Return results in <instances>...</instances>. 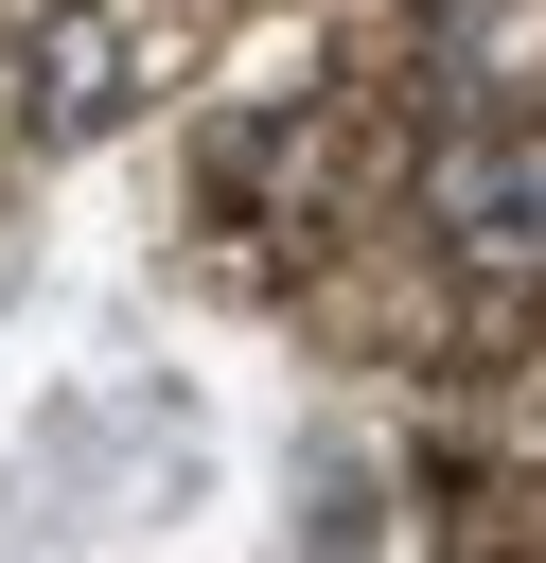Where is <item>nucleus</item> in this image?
<instances>
[{"label":"nucleus","mask_w":546,"mask_h":563,"mask_svg":"<svg viewBox=\"0 0 546 563\" xmlns=\"http://www.w3.org/2000/svg\"><path fill=\"white\" fill-rule=\"evenodd\" d=\"M123 70H141V53H123L106 18H53V53H35V88H18V123H35V141H88V123L123 106Z\"/></svg>","instance_id":"nucleus-3"},{"label":"nucleus","mask_w":546,"mask_h":563,"mask_svg":"<svg viewBox=\"0 0 546 563\" xmlns=\"http://www.w3.org/2000/svg\"><path fill=\"white\" fill-rule=\"evenodd\" d=\"M423 229L476 282H546V123H458L423 158Z\"/></svg>","instance_id":"nucleus-1"},{"label":"nucleus","mask_w":546,"mask_h":563,"mask_svg":"<svg viewBox=\"0 0 546 563\" xmlns=\"http://www.w3.org/2000/svg\"><path fill=\"white\" fill-rule=\"evenodd\" d=\"M423 88H440V106H476V123H511V106L546 88V0H440Z\"/></svg>","instance_id":"nucleus-2"}]
</instances>
